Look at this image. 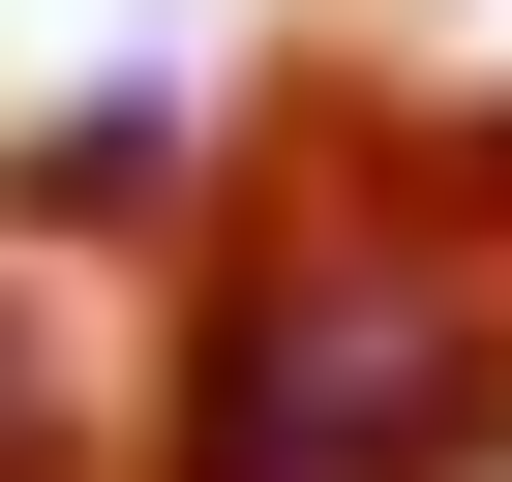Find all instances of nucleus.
I'll use <instances>...</instances> for the list:
<instances>
[{
	"mask_svg": "<svg viewBox=\"0 0 512 482\" xmlns=\"http://www.w3.org/2000/svg\"><path fill=\"white\" fill-rule=\"evenodd\" d=\"M0 482H61V181H0Z\"/></svg>",
	"mask_w": 512,
	"mask_h": 482,
	"instance_id": "nucleus-2",
	"label": "nucleus"
},
{
	"mask_svg": "<svg viewBox=\"0 0 512 482\" xmlns=\"http://www.w3.org/2000/svg\"><path fill=\"white\" fill-rule=\"evenodd\" d=\"M121 482H512V91L241 121Z\"/></svg>",
	"mask_w": 512,
	"mask_h": 482,
	"instance_id": "nucleus-1",
	"label": "nucleus"
}]
</instances>
